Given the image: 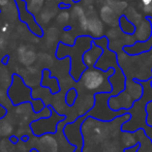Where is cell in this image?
Segmentation results:
<instances>
[{
  "mask_svg": "<svg viewBox=\"0 0 152 152\" xmlns=\"http://www.w3.org/2000/svg\"><path fill=\"white\" fill-rule=\"evenodd\" d=\"M45 0H29L28 2V10L32 12H38L44 4Z\"/></svg>",
  "mask_w": 152,
  "mask_h": 152,
  "instance_id": "6",
  "label": "cell"
},
{
  "mask_svg": "<svg viewBox=\"0 0 152 152\" xmlns=\"http://www.w3.org/2000/svg\"><path fill=\"white\" fill-rule=\"evenodd\" d=\"M12 126L8 124V122L3 120V122L0 123V134L1 136H8L12 132Z\"/></svg>",
  "mask_w": 152,
  "mask_h": 152,
  "instance_id": "7",
  "label": "cell"
},
{
  "mask_svg": "<svg viewBox=\"0 0 152 152\" xmlns=\"http://www.w3.org/2000/svg\"><path fill=\"white\" fill-rule=\"evenodd\" d=\"M141 1H142V4L144 6H147L152 3V0H141Z\"/></svg>",
  "mask_w": 152,
  "mask_h": 152,
  "instance_id": "8",
  "label": "cell"
},
{
  "mask_svg": "<svg viewBox=\"0 0 152 152\" xmlns=\"http://www.w3.org/2000/svg\"><path fill=\"white\" fill-rule=\"evenodd\" d=\"M102 49L97 48V47H94L92 48L90 51L86 53L84 55V61L87 65H92V64L95 63V61L97 60V58L99 57V55L102 54Z\"/></svg>",
  "mask_w": 152,
  "mask_h": 152,
  "instance_id": "5",
  "label": "cell"
},
{
  "mask_svg": "<svg viewBox=\"0 0 152 152\" xmlns=\"http://www.w3.org/2000/svg\"><path fill=\"white\" fill-rule=\"evenodd\" d=\"M100 18L107 24H114L117 21L116 10L110 5H104L100 10Z\"/></svg>",
  "mask_w": 152,
  "mask_h": 152,
  "instance_id": "2",
  "label": "cell"
},
{
  "mask_svg": "<svg viewBox=\"0 0 152 152\" xmlns=\"http://www.w3.org/2000/svg\"><path fill=\"white\" fill-rule=\"evenodd\" d=\"M134 34H136L137 38H138L139 40L148 39L151 34V27L148 21H146V20L142 21L141 24L139 25V27L137 28V32Z\"/></svg>",
  "mask_w": 152,
  "mask_h": 152,
  "instance_id": "3",
  "label": "cell"
},
{
  "mask_svg": "<svg viewBox=\"0 0 152 152\" xmlns=\"http://www.w3.org/2000/svg\"><path fill=\"white\" fill-rule=\"evenodd\" d=\"M87 29L91 32L92 35L99 36L102 35V31H104V25L98 19L93 18L92 20H88L87 22Z\"/></svg>",
  "mask_w": 152,
  "mask_h": 152,
  "instance_id": "4",
  "label": "cell"
},
{
  "mask_svg": "<svg viewBox=\"0 0 152 152\" xmlns=\"http://www.w3.org/2000/svg\"><path fill=\"white\" fill-rule=\"evenodd\" d=\"M10 2V0H0V6H5Z\"/></svg>",
  "mask_w": 152,
  "mask_h": 152,
  "instance_id": "9",
  "label": "cell"
},
{
  "mask_svg": "<svg viewBox=\"0 0 152 152\" xmlns=\"http://www.w3.org/2000/svg\"><path fill=\"white\" fill-rule=\"evenodd\" d=\"M104 82V76L97 69H88L82 76V84L88 90H96L100 88Z\"/></svg>",
  "mask_w": 152,
  "mask_h": 152,
  "instance_id": "1",
  "label": "cell"
},
{
  "mask_svg": "<svg viewBox=\"0 0 152 152\" xmlns=\"http://www.w3.org/2000/svg\"><path fill=\"white\" fill-rule=\"evenodd\" d=\"M6 30H7V27H6V26H4L3 28H2V31H3V32H5Z\"/></svg>",
  "mask_w": 152,
  "mask_h": 152,
  "instance_id": "10",
  "label": "cell"
}]
</instances>
